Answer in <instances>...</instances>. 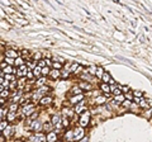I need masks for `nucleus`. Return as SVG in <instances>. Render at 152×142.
<instances>
[{"instance_id":"dca6fc26","label":"nucleus","mask_w":152,"mask_h":142,"mask_svg":"<svg viewBox=\"0 0 152 142\" xmlns=\"http://www.w3.org/2000/svg\"><path fill=\"white\" fill-rule=\"evenodd\" d=\"M82 98H84L82 95H76V96H74V98H71V103L76 104V103H79V100H81Z\"/></svg>"},{"instance_id":"7ed1b4c3","label":"nucleus","mask_w":152,"mask_h":142,"mask_svg":"<svg viewBox=\"0 0 152 142\" xmlns=\"http://www.w3.org/2000/svg\"><path fill=\"white\" fill-rule=\"evenodd\" d=\"M74 137H75V140H82L84 138V129L81 127H79V128H76L74 131Z\"/></svg>"},{"instance_id":"864d4df0","label":"nucleus","mask_w":152,"mask_h":142,"mask_svg":"<svg viewBox=\"0 0 152 142\" xmlns=\"http://www.w3.org/2000/svg\"><path fill=\"white\" fill-rule=\"evenodd\" d=\"M151 114H152V109H150V110H148V113H146V117H147V118H150V117H151Z\"/></svg>"},{"instance_id":"a878e982","label":"nucleus","mask_w":152,"mask_h":142,"mask_svg":"<svg viewBox=\"0 0 152 142\" xmlns=\"http://www.w3.org/2000/svg\"><path fill=\"white\" fill-rule=\"evenodd\" d=\"M0 128H1V131L4 132V131L8 128V122H6V121H1V124H0Z\"/></svg>"},{"instance_id":"1a4fd4ad","label":"nucleus","mask_w":152,"mask_h":142,"mask_svg":"<svg viewBox=\"0 0 152 142\" xmlns=\"http://www.w3.org/2000/svg\"><path fill=\"white\" fill-rule=\"evenodd\" d=\"M32 129L33 131H39L41 128H43V126L41 124V122H38V121H36V122H32Z\"/></svg>"},{"instance_id":"6e6552de","label":"nucleus","mask_w":152,"mask_h":142,"mask_svg":"<svg viewBox=\"0 0 152 142\" xmlns=\"http://www.w3.org/2000/svg\"><path fill=\"white\" fill-rule=\"evenodd\" d=\"M47 142H57V133L56 132H50L47 134Z\"/></svg>"},{"instance_id":"c756f323","label":"nucleus","mask_w":152,"mask_h":142,"mask_svg":"<svg viewBox=\"0 0 152 142\" xmlns=\"http://www.w3.org/2000/svg\"><path fill=\"white\" fill-rule=\"evenodd\" d=\"M38 66H39V67H42V69H43V67H46V66H47V64H46V60H41V61H38Z\"/></svg>"},{"instance_id":"aec40b11","label":"nucleus","mask_w":152,"mask_h":142,"mask_svg":"<svg viewBox=\"0 0 152 142\" xmlns=\"http://www.w3.org/2000/svg\"><path fill=\"white\" fill-rule=\"evenodd\" d=\"M52 126H53L52 123H44V124H43V129L47 131V132L50 133V132H51V128H52Z\"/></svg>"},{"instance_id":"09e8293b","label":"nucleus","mask_w":152,"mask_h":142,"mask_svg":"<svg viewBox=\"0 0 152 142\" xmlns=\"http://www.w3.org/2000/svg\"><path fill=\"white\" fill-rule=\"evenodd\" d=\"M81 104H82V103H80V104H79V105H77V107H76V112H77V113H79V112H80V110L82 109V105H81Z\"/></svg>"},{"instance_id":"cd10ccee","label":"nucleus","mask_w":152,"mask_h":142,"mask_svg":"<svg viewBox=\"0 0 152 142\" xmlns=\"http://www.w3.org/2000/svg\"><path fill=\"white\" fill-rule=\"evenodd\" d=\"M12 131H13L12 127H8V128L3 132V134H4V136H9V134H12Z\"/></svg>"},{"instance_id":"39448f33","label":"nucleus","mask_w":152,"mask_h":142,"mask_svg":"<svg viewBox=\"0 0 152 142\" xmlns=\"http://www.w3.org/2000/svg\"><path fill=\"white\" fill-rule=\"evenodd\" d=\"M5 56L8 58H14V60H17L18 58V52L15 51V50H8L5 51Z\"/></svg>"},{"instance_id":"e433bc0d","label":"nucleus","mask_w":152,"mask_h":142,"mask_svg":"<svg viewBox=\"0 0 152 142\" xmlns=\"http://www.w3.org/2000/svg\"><path fill=\"white\" fill-rule=\"evenodd\" d=\"M115 100L123 103V102H124V96H123V95H118V96H115Z\"/></svg>"},{"instance_id":"b1692460","label":"nucleus","mask_w":152,"mask_h":142,"mask_svg":"<svg viewBox=\"0 0 152 142\" xmlns=\"http://www.w3.org/2000/svg\"><path fill=\"white\" fill-rule=\"evenodd\" d=\"M95 75H96L98 77H101V79H103L104 72H103V69H101V67H98V70H96V74H95Z\"/></svg>"},{"instance_id":"5fc2aeb1","label":"nucleus","mask_w":152,"mask_h":142,"mask_svg":"<svg viewBox=\"0 0 152 142\" xmlns=\"http://www.w3.org/2000/svg\"><path fill=\"white\" fill-rule=\"evenodd\" d=\"M68 72H70V71H66V72H62V77H67V76H68Z\"/></svg>"},{"instance_id":"7c9ffc66","label":"nucleus","mask_w":152,"mask_h":142,"mask_svg":"<svg viewBox=\"0 0 152 142\" xmlns=\"http://www.w3.org/2000/svg\"><path fill=\"white\" fill-rule=\"evenodd\" d=\"M33 58L36 60V61H41V53L39 52H36V53L33 55Z\"/></svg>"},{"instance_id":"680f3d73","label":"nucleus","mask_w":152,"mask_h":142,"mask_svg":"<svg viewBox=\"0 0 152 142\" xmlns=\"http://www.w3.org/2000/svg\"><path fill=\"white\" fill-rule=\"evenodd\" d=\"M126 98H128V99H132V95H129V94H127V95H126Z\"/></svg>"},{"instance_id":"bb28decb","label":"nucleus","mask_w":152,"mask_h":142,"mask_svg":"<svg viewBox=\"0 0 152 142\" xmlns=\"http://www.w3.org/2000/svg\"><path fill=\"white\" fill-rule=\"evenodd\" d=\"M17 109H18V105L15 103H13L12 105H10V108H9V110L12 112V113H15V112H17Z\"/></svg>"},{"instance_id":"bf43d9fd","label":"nucleus","mask_w":152,"mask_h":142,"mask_svg":"<svg viewBox=\"0 0 152 142\" xmlns=\"http://www.w3.org/2000/svg\"><path fill=\"white\" fill-rule=\"evenodd\" d=\"M5 141V138H4V134H1V136H0V142H4Z\"/></svg>"},{"instance_id":"6ab92c4d","label":"nucleus","mask_w":152,"mask_h":142,"mask_svg":"<svg viewBox=\"0 0 152 142\" xmlns=\"http://www.w3.org/2000/svg\"><path fill=\"white\" fill-rule=\"evenodd\" d=\"M50 74H51V70H50L48 66H46V67H43V69H42V75H43V76L50 75Z\"/></svg>"},{"instance_id":"de8ad7c7","label":"nucleus","mask_w":152,"mask_h":142,"mask_svg":"<svg viewBox=\"0 0 152 142\" xmlns=\"http://www.w3.org/2000/svg\"><path fill=\"white\" fill-rule=\"evenodd\" d=\"M114 94H115V96H118V95H120V89H115V90L113 91Z\"/></svg>"},{"instance_id":"473e14b6","label":"nucleus","mask_w":152,"mask_h":142,"mask_svg":"<svg viewBox=\"0 0 152 142\" xmlns=\"http://www.w3.org/2000/svg\"><path fill=\"white\" fill-rule=\"evenodd\" d=\"M46 81H47V80H46V77H41V79H38L37 84H38V85H43V84L46 83Z\"/></svg>"},{"instance_id":"c85d7f7f","label":"nucleus","mask_w":152,"mask_h":142,"mask_svg":"<svg viewBox=\"0 0 152 142\" xmlns=\"http://www.w3.org/2000/svg\"><path fill=\"white\" fill-rule=\"evenodd\" d=\"M3 71H4V74H12V72H14V71H13V67H12V66H8L6 69H5V70H3Z\"/></svg>"},{"instance_id":"e2e57ef3","label":"nucleus","mask_w":152,"mask_h":142,"mask_svg":"<svg viewBox=\"0 0 152 142\" xmlns=\"http://www.w3.org/2000/svg\"><path fill=\"white\" fill-rule=\"evenodd\" d=\"M148 105H151V107H152V100H151V99L148 100Z\"/></svg>"},{"instance_id":"a19ab883","label":"nucleus","mask_w":152,"mask_h":142,"mask_svg":"<svg viewBox=\"0 0 152 142\" xmlns=\"http://www.w3.org/2000/svg\"><path fill=\"white\" fill-rule=\"evenodd\" d=\"M37 117H38V112H34V113H33L32 116L29 117V119H36Z\"/></svg>"},{"instance_id":"20e7f679","label":"nucleus","mask_w":152,"mask_h":142,"mask_svg":"<svg viewBox=\"0 0 152 142\" xmlns=\"http://www.w3.org/2000/svg\"><path fill=\"white\" fill-rule=\"evenodd\" d=\"M80 126L81 127H85V126H88L89 124V113H84L82 116H81V118H80Z\"/></svg>"},{"instance_id":"412c9836","label":"nucleus","mask_w":152,"mask_h":142,"mask_svg":"<svg viewBox=\"0 0 152 142\" xmlns=\"http://www.w3.org/2000/svg\"><path fill=\"white\" fill-rule=\"evenodd\" d=\"M79 67H80V66H79V64H77V62H76V64H72V65H71V67H70V70H68V71H70V72H76L75 70H77Z\"/></svg>"},{"instance_id":"4468645a","label":"nucleus","mask_w":152,"mask_h":142,"mask_svg":"<svg viewBox=\"0 0 152 142\" xmlns=\"http://www.w3.org/2000/svg\"><path fill=\"white\" fill-rule=\"evenodd\" d=\"M51 76H52L53 79L60 77V76H61V71H58V70H52V71H51Z\"/></svg>"},{"instance_id":"5701e85b","label":"nucleus","mask_w":152,"mask_h":142,"mask_svg":"<svg viewBox=\"0 0 152 142\" xmlns=\"http://www.w3.org/2000/svg\"><path fill=\"white\" fill-rule=\"evenodd\" d=\"M24 65V61H23V58H20V57H18L17 60H15V66H23Z\"/></svg>"},{"instance_id":"4d7b16f0","label":"nucleus","mask_w":152,"mask_h":142,"mask_svg":"<svg viewBox=\"0 0 152 142\" xmlns=\"http://www.w3.org/2000/svg\"><path fill=\"white\" fill-rule=\"evenodd\" d=\"M6 79L8 80H14V76H12V75H6ZM15 81V80H14Z\"/></svg>"},{"instance_id":"603ef678","label":"nucleus","mask_w":152,"mask_h":142,"mask_svg":"<svg viewBox=\"0 0 152 142\" xmlns=\"http://www.w3.org/2000/svg\"><path fill=\"white\" fill-rule=\"evenodd\" d=\"M122 90H123L124 93H127V91L129 90V88H128V86H122Z\"/></svg>"},{"instance_id":"f03ea898","label":"nucleus","mask_w":152,"mask_h":142,"mask_svg":"<svg viewBox=\"0 0 152 142\" xmlns=\"http://www.w3.org/2000/svg\"><path fill=\"white\" fill-rule=\"evenodd\" d=\"M33 109H34V105H33V104H28L27 107L23 108V114H24V116H29V117H30V116H32V114L34 113Z\"/></svg>"},{"instance_id":"72a5a7b5","label":"nucleus","mask_w":152,"mask_h":142,"mask_svg":"<svg viewBox=\"0 0 152 142\" xmlns=\"http://www.w3.org/2000/svg\"><path fill=\"white\" fill-rule=\"evenodd\" d=\"M14 118H15V113H12V112H9V114H8V121H13Z\"/></svg>"},{"instance_id":"2f4dec72","label":"nucleus","mask_w":152,"mask_h":142,"mask_svg":"<svg viewBox=\"0 0 152 142\" xmlns=\"http://www.w3.org/2000/svg\"><path fill=\"white\" fill-rule=\"evenodd\" d=\"M52 66L55 67V70H58V69H61L62 64H61V62H53V65H52Z\"/></svg>"},{"instance_id":"6e6d98bb","label":"nucleus","mask_w":152,"mask_h":142,"mask_svg":"<svg viewBox=\"0 0 152 142\" xmlns=\"http://www.w3.org/2000/svg\"><path fill=\"white\" fill-rule=\"evenodd\" d=\"M6 67H8V66H6V64H5V62H1V69H3V70H5Z\"/></svg>"},{"instance_id":"13d9d810","label":"nucleus","mask_w":152,"mask_h":142,"mask_svg":"<svg viewBox=\"0 0 152 142\" xmlns=\"http://www.w3.org/2000/svg\"><path fill=\"white\" fill-rule=\"evenodd\" d=\"M89 140H88V137H84L82 140H80V142H88Z\"/></svg>"},{"instance_id":"49530a36","label":"nucleus","mask_w":152,"mask_h":142,"mask_svg":"<svg viewBox=\"0 0 152 142\" xmlns=\"http://www.w3.org/2000/svg\"><path fill=\"white\" fill-rule=\"evenodd\" d=\"M134 96H136V98H141L142 93H141V91H134Z\"/></svg>"},{"instance_id":"423d86ee","label":"nucleus","mask_w":152,"mask_h":142,"mask_svg":"<svg viewBox=\"0 0 152 142\" xmlns=\"http://www.w3.org/2000/svg\"><path fill=\"white\" fill-rule=\"evenodd\" d=\"M51 123H52L53 126H56L57 128H61V127H62V124H61V118H60V116H53Z\"/></svg>"},{"instance_id":"f3484780","label":"nucleus","mask_w":152,"mask_h":142,"mask_svg":"<svg viewBox=\"0 0 152 142\" xmlns=\"http://www.w3.org/2000/svg\"><path fill=\"white\" fill-rule=\"evenodd\" d=\"M80 88H81V89H85V90H90L91 85H90L89 83H80Z\"/></svg>"},{"instance_id":"f8f14e48","label":"nucleus","mask_w":152,"mask_h":142,"mask_svg":"<svg viewBox=\"0 0 152 142\" xmlns=\"http://www.w3.org/2000/svg\"><path fill=\"white\" fill-rule=\"evenodd\" d=\"M33 74H34V76H36V77H39V76L42 75V67L36 66L34 69H33Z\"/></svg>"},{"instance_id":"37998d69","label":"nucleus","mask_w":152,"mask_h":142,"mask_svg":"<svg viewBox=\"0 0 152 142\" xmlns=\"http://www.w3.org/2000/svg\"><path fill=\"white\" fill-rule=\"evenodd\" d=\"M15 88H17V83H15V81H13V83L10 84V90H14Z\"/></svg>"},{"instance_id":"2eb2a0df","label":"nucleus","mask_w":152,"mask_h":142,"mask_svg":"<svg viewBox=\"0 0 152 142\" xmlns=\"http://www.w3.org/2000/svg\"><path fill=\"white\" fill-rule=\"evenodd\" d=\"M100 89H101L103 91H105L106 94L110 91V86H109L108 84H101V85H100Z\"/></svg>"},{"instance_id":"0eeeda50","label":"nucleus","mask_w":152,"mask_h":142,"mask_svg":"<svg viewBox=\"0 0 152 142\" xmlns=\"http://www.w3.org/2000/svg\"><path fill=\"white\" fill-rule=\"evenodd\" d=\"M28 67L25 66V65H23V66H20L19 67V70H18V76H25L27 74H28Z\"/></svg>"},{"instance_id":"0e129e2a","label":"nucleus","mask_w":152,"mask_h":142,"mask_svg":"<svg viewBox=\"0 0 152 142\" xmlns=\"http://www.w3.org/2000/svg\"><path fill=\"white\" fill-rule=\"evenodd\" d=\"M57 142H61V141H57Z\"/></svg>"},{"instance_id":"052dcab7","label":"nucleus","mask_w":152,"mask_h":142,"mask_svg":"<svg viewBox=\"0 0 152 142\" xmlns=\"http://www.w3.org/2000/svg\"><path fill=\"white\" fill-rule=\"evenodd\" d=\"M46 64H47V66H51V60H46Z\"/></svg>"},{"instance_id":"58836bf2","label":"nucleus","mask_w":152,"mask_h":142,"mask_svg":"<svg viewBox=\"0 0 152 142\" xmlns=\"http://www.w3.org/2000/svg\"><path fill=\"white\" fill-rule=\"evenodd\" d=\"M6 114H8V110L3 108L1 109V119H3V121H4V116H6Z\"/></svg>"},{"instance_id":"3c124183","label":"nucleus","mask_w":152,"mask_h":142,"mask_svg":"<svg viewBox=\"0 0 152 142\" xmlns=\"http://www.w3.org/2000/svg\"><path fill=\"white\" fill-rule=\"evenodd\" d=\"M27 76H28L29 79H32V77L34 76V74H33V72H29V71H28V74H27Z\"/></svg>"},{"instance_id":"ddd939ff","label":"nucleus","mask_w":152,"mask_h":142,"mask_svg":"<svg viewBox=\"0 0 152 142\" xmlns=\"http://www.w3.org/2000/svg\"><path fill=\"white\" fill-rule=\"evenodd\" d=\"M112 80H113V79H112V76L109 75V74H108V72H104V75H103V81H104V84H106V83L110 84Z\"/></svg>"},{"instance_id":"9b49d317","label":"nucleus","mask_w":152,"mask_h":142,"mask_svg":"<svg viewBox=\"0 0 152 142\" xmlns=\"http://www.w3.org/2000/svg\"><path fill=\"white\" fill-rule=\"evenodd\" d=\"M106 102V95H103V96H98V98L95 99V103L98 104V105H101V104H104Z\"/></svg>"},{"instance_id":"9d476101","label":"nucleus","mask_w":152,"mask_h":142,"mask_svg":"<svg viewBox=\"0 0 152 142\" xmlns=\"http://www.w3.org/2000/svg\"><path fill=\"white\" fill-rule=\"evenodd\" d=\"M51 102H52L51 96H43V98L41 99V104H42V105H48V104H51Z\"/></svg>"},{"instance_id":"4c0bfd02","label":"nucleus","mask_w":152,"mask_h":142,"mask_svg":"<svg viewBox=\"0 0 152 142\" xmlns=\"http://www.w3.org/2000/svg\"><path fill=\"white\" fill-rule=\"evenodd\" d=\"M8 95H9V91H8V90H3L1 91V98H6Z\"/></svg>"},{"instance_id":"79ce46f5","label":"nucleus","mask_w":152,"mask_h":142,"mask_svg":"<svg viewBox=\"0 0 152 142\" xmlns=\"http://www.w3.org/2000/svg\"><path fill=\"white\" fill-rule=\"evenodd\" d=\"M122 104H123V107H129V105H131V102H129V100H124Z\"/></svg>"},{"instance_id":"a18cd8bd","label":"nucleus","mask_w":152,"mask_h":142,"mask_svg":"<svg viewBox=\"0 0 152 142\" xmlns=\"http://www.w3.org/2000/svg\"><path fill=\"white\" fill-rule=\"evenodd\" d=\"M62 124L63 126H68V119L67 118H62Z\"/></svg>"},{"instance_id":"c03bdc74","label":"nucleus","mask_w":152,"mask_h":142,"mask_svg":"<svg viewBox=\"0 0 152 142\" xmlns=\"http://www.w3.org/2000/svg\"><path fill=\"white\" fill-rule=\"evenodd\" d=\"M63 113L67 114V116H72V113H71V110H70V109H63Z\"/></svg>"},{"instance_id":"f257e3e1","label":"nucleus","mask_w":152,"mask_h":142,"mask_svg":"<svg viewBox=\"0 0 152 142\" xmlns=\"http://www.w3.org/2000/svg\"><path fill=\"white\" fill-rule=\"evenodd\" d=\"M29 141L30 142H44V141H47V136H44L42 133H36L30 137Z\"/></svg>"},{"instance_id":"ea45409f","label":"nucleus","mask_w":152,"mask_h":142,"mask_svg":"<svg viewBox=\"0 0 152 142\" xmlns=\"http://www.w3.org/2000/svg\"><path fill=\"white\" fill-rule=\"evenodd\" d=\"M6 62L10 64V65H13V64H15V60H13V58H8V57H6Z\"/></svg>"},{"instance_id":"c9c22d12","label":"nucleus","mask_w":152,"mask_h":142,"mask_svg":"<svg viewBox=\"0 0 152 142\" xmlns=\"http://www.w3.org/2000/svg\"><path fill=\"white\" fill-rule=\"evenodd\" d=\"M139 105H141L142 108H148V103H147V102H144V100H141Z\"/></svg>"},{"instance_id":"393cba45","label":"nucleus","mask_w":152,"mask_h":142,"mask_svg":"<svg viewBox=\"0 0 152 142\" xmlns=\"http://www.w3.org/2000/svg\"><path fill=\"white\" fill-rule=\"evenodd\" d=\"M47 91H50V88L48 86H42V88H39V90H38V93H39V94L47 93Z\"/></svg>"},{"instance_id":"8fccbe9b","label":"nucleus","mask_w":152,"mask_h":142,"mask_svg":"<svg viewBox=\"0 0 152 142\" xmlns=\"http://www.w3.org/2000/svg\"><path fill=\"white\" fill-rule=\"evenodd\" d=\"M55 60H58V62H61V64L65 62V60H63L62 57H58V56H57V57H55Z\"/></svg>"},{"instance_id":"f704fd0d","label":"nucleus","mask_w":152,"mask_h":142,"mask_svg":"<svg viewBox=\"0 0 152 142\" xmlns=\"http://www.w3.org/2000/svg\"><path fill=\"white\" fill-rule=\"evenodd\" d=\"M96 70H98V67H95V66H91L90 69H89V72H90V74H96Z\"/></svg>"},{"instance_id":"4be33fe9","label":"nucleus","mask_w":152,"mask_h":142,"mask_svg":"<svg viewBox=\"0 0 152 142\" xmlns=\"http://www.w3.org/2000/svg\"><path fill=\"white\" fill-rule=\"evenodd\" d=\"M65 137H66V138H67L68 141H72V140L75 138V137H74V131H70V132H67Z\"/></svg>"},{"instance_id":"a211bd4d","label":"nucleus","mask_w":152,"mask_h":142,"mask_svg":"<svg viewBox=\"0 0 152 142\" xmlns=\"http://www.w3.org/2000/svg\"><path fill=\"white\" fill-rule=\"evenodd\" d=\"M81 88L80 86H75V88H72V93L74 94H76V95H81Z\"/></svg>"}]
</instances>
